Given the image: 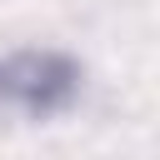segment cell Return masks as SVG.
Returning a JSON list of instances; mask_svg holds the SVG:
<instances>
[{
    "label": "cell",
    "instance_id": "cell-1",
    "mask_svg": "<svg viewBox=\"0 0 160 160\" xmlns=\"http://www.w3.org/2000/svg\"><path fill=\"white\" fill-rule=\"evenodd\" d=\"M80 95V65L60 50H15L0 60V105L30 120L70 110Z\"/></svg>",
    "mask_w": 160,
    "mask_h": 160
}]
</instances>
